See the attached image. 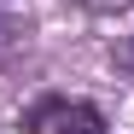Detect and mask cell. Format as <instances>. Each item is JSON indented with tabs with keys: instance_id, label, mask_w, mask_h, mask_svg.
I'll list each match as a JSON object with an SVG mask.
<instances>
[{
	"instance_id": "obj_1",
	"label": "cell",
	"mask_w": 134,
	"mask_h": 134,
	"mask_svg": "<svg viewBox=\"0 0 134 134\" xmlns=\"http://www.w3.org/2000/svg\"><path fill=\"white\" fill-rule=\"evenodd\" d=\"M24 128L29 134H105V117H99V105H87V99H35L24 111Z\"/></svg>"
},
{
	"instance_id": "obj_2",
	"label": "cell",
	"mask_w": 134,
	"mask_h": 134,
	"mask_svg": "<svg viewBox=\"0 0 134 134\" xmlns=\"http://www.w3.org/2000/svg\"><path fill=\"white\" fill-rule=\"evenodd\" d=\"M18 35H24V29H18V24H12V18H6V12H0V64H6V58L18 53Z\"/></svg>"
},
{
	"instance_id": "obj_3",
	"label": "cell",
	"mask_w": 134,
	"mask_h": 134,
	"mask_svg": "<svg viewBox=\"0 0 134 134\" xmlns=\"http://www.w3.org/2000/svg\"><path fill=\"white\" fill-rule=\"evenodd\" d=\"M128 53H134V47H128Z\"/></svg>"
}]
</instances>
